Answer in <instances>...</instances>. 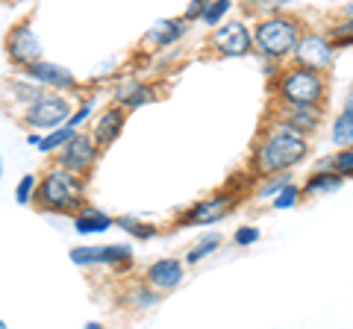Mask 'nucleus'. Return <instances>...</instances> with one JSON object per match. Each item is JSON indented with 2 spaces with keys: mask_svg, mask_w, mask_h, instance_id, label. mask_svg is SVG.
Instances as JSON below:
<instances>
[{
  "mask_svg": "<svg viewBox=\"0 0 353 329\" xmlns=\"http://www.w3.org/2000/svg\"><path fill=\"white\" fill-rule=\"evenodd\" d=\"M327 92V83L321 71L312 68H294L283 74L280 80V97L285 103H318Z\"/></svg>",
  "mask_w": 353,
  "mask_h": 329,
  "instance_id": "nucleus-4",
  "label": "nucleus"
},
{
  "mask_svg": "<svg viewBox=\"0 0 353 329\" xmlns=\"http://www.w3.org/2000/svg\"><path fill=\"white\" fill-rule=\"evenodd\" d=\"M103 256V247H77L71 250V259L77 265H92V262H101Z\"/></svg>",
  "mask_w": 353,
  "mask_h": 329,
  "instance_id": "nucleus-25",
  "label": "nucleus"
},
{
  "mask_svg": "<svg viewBox=\"0 0 353 329\" xmlns=\"http://www.w3.org/2000/svg\"><path fill=\"white\" fill-rule=\"evenodd\" d=\"M283 120L301 133H312L321 124V109H315V103H289V109L283 112Z\"/></svg>",
  "mask_w": 353,
  "mask_h": 329,
  "instance_id": "nucleus-12",
  "label": "nucleus"
},
{
  "mask_svg": "<svg viewBox=\"0 0 353 329\" xmlns=\"http://www.w3.org/2000/svg\"><path fill=\"white\" fill-rule=\"evenodd\" d=\"M256 45L250 36V30L241 21H227L221 30L212 32V47L221 56H245V53Z\"/></svg>",
  "mask_w": 353,
  "mask_h": 329,
  "instance_id": "nucleus-5",
  "label": "nucleus"
},
{
  "mask_svg": "<svg viewBox=\"0 0 353 329\" xmlns=\"http://www.w3.org/2000/svg\"><path fill=\"white\" fill-rule=\"evenodd\" d=\"M227 12H230V0H212V3L206 6V12L201 15V21H203V24H209V27H215Z\"/></svg>",
  "mask_w": 353,
  "mask_h": 329,
  "instance_id": "nucleus-22",
  "label": "nucleus"
},
{
  "mask_svg": "<svg viewBox=\"0 0 353 329\" xmlns=\"http://www.w3.org/2000/svg\"><path fill=\"white\" fill-rule=\"evenodd\" d=\"M330 36H333V41H336L339 47L353 45V18H350V21H341V24H336Z\"/></svg>",
  "mask_w": 353,
  "mask_h": 329,
  "instance_id": "nucleus-26",
  "label": "nucleus"
},
{
  "mask_svg": "<svg viewBox=\"0 0 353 329\" xmlns=\"http://www.w3.org/2000/svg\"><path fill=\"white\" fill-rule=\"evenodd\" d=\"M259 238V229L256 226H241L236 233V244H253Z\"/></svg>",
  "mask_w": 353,
  "mask_h": 329,
  "instance_id": "nucleus-30",
  "label": "nucleus"
},
{
  "mask_svg": "<svg viewBox=\"0 0 353 329\" xmlns=\"http://www.w3.org/2000/svg\"><path fill=\"white\" fill-rule=\"evenodd\" d=\"M306 153H309V145L301 129L280 120L277 133L262 138L259 147L253 150V171L262 173V177H277V173L294 168L297 162H303Z\"/></svg>",
  "mask_w": 353,
  "mask_h": 329,
  "instance_id": "nucleus-1",
  "label": "nucleus"
},
{
  "mask_svg": "<svg viewBox=\"0 0 353 329\" xmlns=\"http://www.w3.org/2000/svg\"><path fill=\"white\" fill-rule=\"evenodd\" d=\"M253 41H256V47L265 56L280 59L285 53H294L297 41H301V27H297V21H289V18H268L256 27Z\"/></svg>",
  "mask_w": 353,
  "mask_h": 329,
  "instance_id": "nucleus-3",
  "label": "nucleus"
},
{
  "mask_svg": "<svg viewBox=\"0 0 353 329\" xmlns=\"http://www.w3.org/2000/svg\"><path fill=\"white\" fill-rule=\"evenodd\" d=\"M233 203H236V197H212V200H206V203H201V206H194V209H189L183 215V226H194V224H215V221H221V217H227L230 215V209H233Z\"/></svg>",
  "mask_w": 353,
  "mask_h": 329,
  "instance_id": "nucleus-10",
  "label": "nucleus"
},
{
  "mask_svg": "<svg viewBox=\"0 0 353 329\" xmlns=\"http://www.w3.org/2000/svg\"><path fill=\"white\" fill-rule=\"evenodd\" d=\"M297 200H301V189L297 185H283V191L274 194V209H289Z\"/></svg>",
  "mask_w": 353,
  "mask_h": 329,
  "instance_id": "nucleus-24",
  "label": "nucleus"
},
{
  "mask_svg": "<svg viewBox=\"0 0 353 329\" xmlns=\"http://www.w3.org/2000/svg\"><path fill=\"white\" fill-rule=\"evenodd\" d=\"M115 100L124 109H139V106H145V103L153 100V89L150 85H141V83H124L115 92Z\"/></svg>",
  "mask_w": 353,
  "mask_h": 329,
  "instance_id": "nucleus-16",
  "label": "nucleus"
},
{
  "mask_svg": "<svg viewBox=\"0 0 353 329\" xmlns=\"http://www.w3.org/2000/svg\"><path fill=\"white\" fill-rule=\"evenodd\" d=\"M121 229H127V233H132V235H139V238H150L157 229H153L150 224H141V221H136V217H118L115 221Z\"/></svg>",
  "mask_w": 353,
  "mask_h": 329,
  "instance_id": "nucleus-23",
  "label": "nucleus"
},
{
  "mask_svg": "<svg viewBox=\"0 0 353 329\" xmlns=\"http://www.w3.org/2000/svg\"><path fill=\"white\" fill-rule=\"evenodd\" d=\"M209 3H212V0H192L189 9H185V21H194L197 15H203Z\"/></svg>",
  "mask_w": 353,
  "mask_h": 329,
  "instance_id": "nucleus-31",
  "label": "nucleus"
},
{
  "mask_svg": "<svg viewBox=\"0 0 353 329\" xmlns=\"http://www.w3.org/2000/svg\"><path fill=\"white\" fill-rule=\"evenodd\" d=\"M218 244H221L218 238H206L203 244H197V247H192V250H189V262H201L203 256L212 253V250H218Z\"/></svg>",
  "mask_w": 353,
  "mask_h": 329,
  "instance_id": "nucleus-28",
  "label": "nucleus"
},
{
  "mask_svg": "<svg viewBox=\"0 0 353 329\" xmlns=\"http://www.w3.org/2000/svg\"><path fill=\"white\" fill-rule=\"evenodd\" d=\"M245 3H253V0H245Z\"/></svg>",
  "mask_w": 353,
  "mask_h": 329,
  "instance_id": "nucleus-34",
  "label": "nucleus"
},
{
  "mask_svg": "<svg viewBox=\"0 0 353 329\" xmlns=\"http://www.w3.org/2000/svg\"><path fill=\"white\" fill-rule=\"evenodd\" d=\"M294 62L301 65V68L324 71V68H330V62H333V45H330L327 39L315 36V32L301 36V41H297V47H294Z\"/></svg>",
  "mask_w": 353,
  "mask_h": 329,
  "instance_id": "nucleus-7",
  "label": "nucleus"
},
{
  "mask_svg": "<svg viewBox=\"0 0 353 329\" xmlns=\"http://www.w3.org/2000/svg\"><path fill=\"white\" fill-rule=\"evenodd\" d=\"M94 159H97V141L85 138V136H80V133H77V136L68 141V145L62 147V153H59L62 168H68V171H74V173L88 171Z\"/></svg>",
  "mask_w": 353,
  "mask_h": 329,
  "instance_id": "nucleus-9",
  "label": "nucleus"
},
{
  "mask_svg": "<svg viewBox=\"0 0 353 329\" xmlns=\"http://www.w3.org/2000/svg\"><path fill=\"white\" fill-rule=\"evenodd\" d=\"M330 168H336L339 173H353V145L341 150L336 159H330Z\"/></svg>",
  "mask_w": 353,
  "mask_h": 329,
  "instance_id": "nucleus-27",
  "label": "nucleus"
},
{
  "mask_svg": "<svg viewBox=\"0 0 353 329\" xmlns=\"http://www.w3.org/2000/svg\"><path fill=\"white\" fill-rule=\"evenodd\" d=\"M88 115H92V103H85L83 109H77V112L68 118V127H77V124H83V120L88 118Z\"/></svg>",
  "mask_w": 353,
  "mask_h": 329,
  "instance_id": "nucleus-32",
  "label": "nucleus"
},
{
  "mask_svg": "<svg viewBox=\"0 0 353 329\" xmlns=\"http://www.w3.org/2000/svg\"><path fill=\"white\" fill-rule=\"evenodd\" d=\"M6 50H9V56H12V62H15V65H24V68H30L32 62L41 59L39 36H36V32H32L27 24H24V27H15V30L6 36Z\"/></svg>",
  "mask_w": 353,
  "mask_h": 329,
  "instance_id": "nucleus-8",
  "label": "nucleus"
},
{
  "mask_svg": "<svg viewBox=\"0 0 353 329\" xmlns=\"http://www.w3.org/2000/svg\"><path fill=\"white\" fill-rule=\"evenodd\" d=\"M68 103L62 97H39L27 112V124L32 129H57L68 124Z\"/></svg>",
  "mask_w": 353,
  "mask_h": 329,
  "instance_id": "nucleus-6",
  "label": "nucleus"
},
{
  "mask_svg": "<svg viewBox=\"0 0 353 329\" xmlns=\"http://www.w3.org/2000/svg\"><path fill=\"white\" fill-rule=\"evenodd\" d=\"M183 30H185L183 21H157V27L145 36V45L148 47H165V45H171V41L180 39Z\"/></svg>",
  "mask_w": 353,
  "mask_h": 329,
  "instance_id": "nucleus-15",
  "label": "nucleus"
},
{
  "mask_svg": "<svg viewBox=\"0 0 353 329\" xmlns=\"http://www.w3.org/2000/svg\"><path fill=\"white\" fill-rule=\"evenodd\" d=\"M121 129H124V109H109V112L97 120V127H94V141L101 147L106 145H112V141L121 136Z\"/></svg>",
  "mask_w": 353,
  "mask_h": 329,
  "instance_id": "nucleus-14",
  "label": "nucleus"
},
{
  "mask_svg": "<svg viewBox=\"0 0 353 329\" xmlns=\"http://www.w3.org/2000/svg\"><path fill=\"white\" fill-rule=\"evenodd\" d=\"M345 112H347V115H353V92L347 94V100H345Z\"/></svg>",
  "mask_w": 353,
  "mask_h": 329,
  "instance_id": "nucleus-33",
  "label": "nucleus"
},
{
  "mask_svg": "<svg viewBox=\"0 0 353 329\" xmlns=\"http://www.w3.org/2000/svg\"><path fill=\"white\" fill-rule=\"evenodd\" d=\"M74 136H77V129L65 124V127H59V129H53V133H50L48 138H41L39 150H41V153H50V150H57V147H65Z\"/></svg>",
  "mask_w": 353,
  "mask_h": 329,
  "instance_id": "nucleus-19",
  "label": "nucleus"
},
{
  "mask_svg": "<svg viewBox=\"0 0 353 329\" xmlns=\"http://www.w3.org/2000/svg\"><path fill=\"white\" fill-rule=\"evenodd\" d=\"M341 185V173L333 168L327 173H315V177H309L306 182V194H318V191H336Z\"/></svg>",
  "mask_w": 353,
  "mask_h": 329,
  "instance_id": "nucleus-18",
  "label": "nucleus"
},
{
  "mask_svg": "<svg viewBox=\"0 0 353 329\" xmlns=\"http://www.w3.org/2000/svg\"><path fill=\"white\" fill-rule=\"evenodd\" d=\"M115 221L109 215H103V212H97V209H85L83 215H77L74 217V229L80 235H94V233H106L109 226H112Z\"/></svg>",
  "mask_w": 353,
  "mask_h": 329,
  "instance_id": "nucleus-17",
  "label": "nucleus"
},
{
  "mask_svg": "<svg viewBox=\"0 0 353 329\" xmlns=\"http://www.w3.org/2000/svg\"><path fill=\"white\" fill-rule=\"evenodd\" d=\"M333 141L336 145H353V115H339L333 124Z\"/></svg>",
  "mask_w": 353,
  "mask_h": 329,
  "instance_id": "nucleus-20",
  "label": "nucleus"
},
{
  "mask_svg": "<svg viewBox=\"0 0 353 329\" xmlns=\"http://www.w3.org/2000/svg\"><path fill=\"white\" fill-rule=\"evenodd\" d=\"M39 200L50 212H71L83 203V185L68 168L50 171L39 185Z\"/></svg>",
  "mask_w": 353,
  "mask_h": 329,
  "instance_id": "nucleus-2",
  "label": "nucleus"
},
{
  "mask_svg": "<svg viewBox=\"0 0 353 329\" xmlns=\"http://www.w3.org/2000/svg\"><path fill=\"white\" fill-rule=\"evenodd\" d=\"M27 74H30L36 83L50 85V89H59V92L74 89V76H71V71H68V68H59V65H50V62H41V59H39V62H32V65H30Z\"/></svg>",
  "mask_w": 353,
  "mask_h": 329,
  "instance_id": "nucleus-11",
  "label": "nucleus"
},
{
  "mask_svg": "<svg viewBox=\"0 0 353 329\" xmlns=\"http://www.w3.org/2000/svg\"><path fill=\"white\" fill-rule=\"evenodd\" d=\"M183 279V265L176 259H159L148 268V282L157 288H174Z\"/></svg>",
  "mask_w": 353,
  "mask_h": 329,
  "instance_id": "nucleus-13",
  "label": "nucleus"
},
{
  "mask_svg": "<svg viewBox=\"0 0 353 329\" xmlns=\"http://www.w3.org/2000/svg\"><path fill=\"white\" fill-rule=\"evenodd\" d=\"M132 256V250L124 247V244H112V247H103V256L101 262H106V265H127Z\"/></svg>",
  "mask_w": 353,
  "mask_h": 329,
  "instance_id": "nucleus-21",
  "label": "nucleus"
},
{
  "mask_svg": "<svg viewBox=\"0 0 353 329\" xmlns=\"http://www.w3.org/2000/svg\"><path fill=\"white\" fill-rule=\"evenodd\" d=\"M32 185H36V180H32V177H30V173H27V177H21V182H18V191H15V200H18L21 206H24V203H30Z\"/></svg>",
  "mask_w": 353,
  "mask_h": 329,
  "instance_id": "nucleus-29",
  "label": "nucleus"
}]
</instances>
